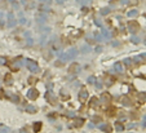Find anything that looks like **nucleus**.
Returning a JSON list of instances; mask_svg holds the SVG:
<instances>
[{"label":"nucleus","instance_id":"nucleus-1","mask_svg":"<svg viewBox=\"0 0 146 133\" xmlns=\"http://www.w3.org/2000/svg\"><path fill=\"white\" fill-rule=\"evenodd\" d=\"M26 65H27V69L32 72H38L39 71V66L35 61H32V60H27L26 61Z\"/></svg>","mask_w":146,"mask_h":133},{"label":"nucleus","instance_id":"nucleus-2","mask_svg":"<svg viewBox=\"0 0 146 133\" xmlns=\"http://www.w3.org/2000/svg\"><path fill=\"white\" fill-rule=\"evenodd\" d=\"M38 97H39L38 89H29V92H27V98L29 99H38Z\"/></svg>","mask_w":146,"mask_h":133},{"label":"nucleus","instance_id":"nucleus-3","mask_svg":"<svg viewBox=\"0 0 146 133\" xmlns=\"http://www.w3.org/2000/svg\"><path fill=\"white\" fill-rule=\"evenodd\" d=\"M79 101L80 102H85L87 99H88V97H89V94H88V91L87 89H82L80 92H79Z\"/></svg>","mask_w":146,"mask_h":133},{"label":"nucleus","instance_id":"nucleus-4","mask_svg":"<svg viewBox=\"0 0 146 133\" xmlns=\"http://www.w3.org/2000/svg\"><path fill=\"white\" fill-rule=\"evenodd\" d=\"M45 97H47V101H48L51 105H53V106H54V105H57V101H56L57 98H56V97L52 94V92H51V91L45 93Z\"/></svg>","mask_w":146,"mask_h":133},{"label":"nucleus","instance_id":"nucleus-5","mask_svg":"<svg viewBox=\"0 0 146 133\" xmlns=\"http://www.w3.org/2000/svg\"><path fill=\"white\" fill-rule=\"evenodd\" d=\"M128 26H129V31H131V32H137V31H138V27H140V25L137 23L136 21L129 22Z\"/></svg>","mask_w":146,"mask_h":133},{"label":"nucleus","instance_id":"nucleus-6","mask_svg":"<svg viewBox=\"0 0 146 133\" xmlns=\"http://www.w3.org/2000/svg\"><path fill=\"white\" fill-rule=\"evenodd\" d=\"M120 102L124 105V106H131L132 105V101H131V98L129 97H127V96H123L121 97V99H120Z\"/></svg>","mask_w":146,"mask_h":133},{"label":"nucleus","instance_id":"nucleus-7","mask_svg":"<svg viewBox=\"0 0 146 133\" xmlns=\"http://www.w3.org/2000/svg\"><path fill=\"white\" fill-rule=\"evenodd\" d=\"M101 99H102V102H110V101H111V96H110V93L104 92L102 94H101Z\"/></svg>","mask_w":146,"mask_h":133},{"label":"nucleus","instance_id":"nucleus-8","mask_svg":"<svg viewBox=\"0 0 146 133\" xmlns=\"http://www.w3.org/2000/svg\"><path fill=\"white\" fill-rule=\"evenodd\" d=\"M100 129L104 130V132H106V133H110L111 130H113V128H111L110 124H101V125H100Z\"/></svg>","mask_w":146,"mask_h":133},{"label":"nucleus","instance_id":"nucleus-9","mask_svg":"<svg viewBox=\"0 0 146 133\" xmlns=\"http://www.w3.org/2000/svg\"><path fill=\"white\" fill-rule=\"evenodd\" d=\"M26 111L30 113V114H35V113L38 111V109L34 106V105H27V106H26Z\"/></svg>","mask_w":146,"mask_h":133},{"label":"nucleus","instance_id":"nucleus-10","mask_svg":"<svg viewBox=\"0 0 146 133\" xmlns=\"http://www.w3.org/2000/svg\"><path fill=\"white\" fill-rule=\"evenodd\" d=\"M4 82H5L7 85H10V84H12V83H13V80H12V75H10V74H7V75L4 76Z\"/></svg>","mask_w":146,"mask_h":133},{"label":"nucleus","instance_id":"nucleus-11","mask_svg":"<svg viewBox=\"0 0 146 133\" xmlns=\"http://www.w3.org/2000/svg\"><path fill=\"white\" fill-rule=\"evenodd\" d=\"M84 124V119H74V127H82Z\"/></svg>","mask_w":146,"mask_h":133},{"label":"nucleus","instance_id":"nucleus-12","mask_svg":"<svg viewBox=\"0 0 146 133\" xmlns=\"http://www.w3.org/2000/svg\"><path fill=\"white\" fill-rule=\"evenodd\" d=\"M98 101H100V99H97V98L93 97L91 101H89V106H91V107H96V106L98 105Z\"/></svg>","mask_w":146,"mask_h":133},{"label":"nucleus","instance_id":"nucleus-13","mask_svg":"<svg viewBox=\"0 0 146 133\" xmlns=\"http://www.w3.org/2000/svg\"><path fill=\"white\" fill-rule=\"evenodd\" d=\"M78 69H79V65H78V63H72V65L70 66L69 71H70V72H76V71H78Z\"/></svg>","mask_w":146,"mask_h":133},{"label":"nucleus","instance_id":"nucleus-14","mask_svg":"<svg viewBox=\"0 0 146 133\" xmlns=\"http://www.w3.org/2000/svg\"><path fill=\"white\" fill-rule=\"evenodd\" d=\"M115 128H116L118 132H123V130H124V125H123L121 123H119V121H116V123H115Z\"/></svg>","mask_w":146,"mask_h":133},{"label":"nucleus","instance_id":"nucleus-15","mask_svg":"<svg viewBox=\"0 0 146 133\" xmlns=\"http://www.w3.org/2000/svg\"><path fill=\"white\" fill-rule=\"evenodd\" d=\"M61 97H62V99L63 101H67V99H70V94H67L63 89L61 91Z\"/></svg>","mask_w":146,"mask_h":133},{"label":"nucleus","instance_id":"nucleus-16","mask_svg":"<svg viewBox=\"0 0 146 133\" xmlns=\"http://www.w3.org/2000/svg\"><path fill=\"white\" fill-rule=\"evenodd\" d=\"M9 132V128L4 124H0V133H8Z\"/></svg>","mask_w":146,"mask_h":133},{"label":"nucleus","instance_id":"nucleus-17","mask_svg":"<svg viewBox=\"0 0 146 133\" xmlns=\"http://www.w3.org/2000/svg\"><path fill=\"white\" fill-rule=\"evenodd\" d=\"M40 129H41V123H40V121H38V123L34 124V130H35V132H40Z\"/></svg>","mask_w":146,"mask_h":133},{"label":"nucleus","instance_id":"nucleus-18","mask_svg":"<svg viewBox=\"0 0 146 133\" xmlns=\"http://www.w3.org/2000/svg\"><path fill=\"white\" fill-rule=\"evenodd\" d=\"M76 56V50L75 49H71L69 53H67V57H69V58H71V57H75Z\"/></svg>","mask_w":146,"mask_h":133},{"label":"nucleus","instance_id":"nucleus-19","mask_svg":"<svg viewBox=\"0 0 146 133\" xmlns=\"http://www.w3.org/2000/svg\"><path fill=\"white\" fill-rule=\"evenodd\" d=\"M101 120H102V119H101V116H93V119H92V121H93V123L94 124H97V123H101Z\"/></svg>","mask_w":146,"mask_h":133},{"label":"nucleus","instance_id":"nucleus-20","mask_svg":"<svg viewBox=\"0 0 146 133\" xmlns=\"http://www.w3.org/2000/svg\"><path fill=\"white\" fill-rule=\"evenodd\" d=\"M114 114H115V109H114V107H111V109L107 110V115H109V116H113Z\"/></svg>","mask_w":146,"mask_h":133},{"label":"nucleus","instance_id":"nucleus-21","mask_svg":"<svg viewBox=\"0 0 146 133\" xmlns=\"http://www.w3.org/2000/svg\"><path fill=\"white\" fill-rule=\"evenodd\" d=\"M115 69H116V71H123V66H121V63H115Z\"/></svg>","mask_w":146,"mask_h":133},{"label":"nucleus","instance_id":"nucleus-22","mask_svg":"<svg viewBox=\"0 0 146 133\" xmlns=\"http://www.w3.org/2000/svg\"><path fill=\"white\" fill-rule=\"evenodd\" d=\"M137 14H138L137 10H131V12H129V17H134V16H137Z\"/></svg>","mask_w":146,"mask_h":133},{"label":"nucleus","instance_id":"nucleus-23","mask_svg":"<svg viewBox=\"0 0 146 133\" xmlns=\"http://www.w3.org/2000/svg\"><path fill=\"white\" fill-rule=\"evenodd\" d=\"M5 98V92L4 89H0V99H4Z\"/></svg>","mask_w":146,"mask_h":133},{"label":"nucleus","instance_id":"nucleus-24","mask_svg":"<svg viewBox=\"0 0 146 133\" xmlns=\"http://www.w3.org/2000/svg\"><path fill=\"white\" fill-rule=\"evenodd\" d=\"M12 98H13V102H16V103L19 102V97H18V96H13Z\"/></svg>","mask_w":146,"mask_h":133},{"label":"nucleus","instance_id":"nucleus-25","mask_svg":"<svg viewBox=\"0 0 146 133\" xmlns=\"http://www.w3.org/2000/svg\"><path fill=\"white\" fill-rule=\"evenodd\" d=\"M29 83H30V84H34V83H35V77H32V76L29 77Z\"/></svg>","mask_w":146,"mask_h":133},{"label":"nucleus","instance_id":"nucleus-26","mask_svg":"<svg viewBox=\"0 0 146 133\" xmlns=\"http://www.w3.org/2000/svg\"><path fill=\"white\" fill-rule=\"evenodd\" d=\"M88 83H94V76H91V77H89V79H88Z\"/></svg>","mask_w":146,"mask_h":133},{"label":"nucleus","instance_id":"nucleus-27","mask_svg":"<svg viewBox=\"0 0 146 133\" xmlns=\"http://www.w3.org/2000/svg\"><path fill=\"white\" fill-rule=\"evenodd\" d=\"M101 13H102V14H106V13H109V9H107V8L102 9V10H101Z\"/></svg>","mask_w":146,"mask_h":133},{"label":"nucleus","instance_id":"nucleus-28","mask_svg":"<svg viewBox=\"0 0 146 133\" xmlns=\"http://www.w3.org/2000/svg\"><path fill=\"white\" fill-rule=\"evenodd\" d=\"M19 133H29V130H27L26 128H22V129L19 130Z\"/></svg>","mask_w":146,"mask_h":133},{"label":"nucleus","instance_id":"nucleus-29","mask_svg":"<svg viewBox=\"0 0 146 133\" xmlns=\"http://www.w3.org/2000/svg\"><path fill=\"white\" fill-rule=\"evenodd\" d=\"M96 85H97V88H100V89H101V87H102V83H101V82H97Z\"/></svg>","mask_w":146,"mask_h":133},{"label":"nucleus","instance_id":"nucleus-30","mask_svg":"<svg viewBox=\"0 0 146 133\" xmlns=\"http://www.w3.org/2000/svg\"><path fill=\"white\" fill-rule=\"evenodd\" d=\"M5 62V60H3V57H0V63H4Z\"/></svg>","mask_w":146,"mask_h":133}]
</instances>
